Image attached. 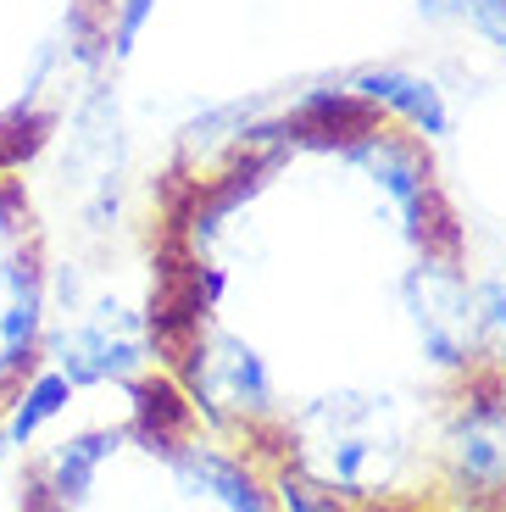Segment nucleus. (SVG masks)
<instances>
[{
	"instance_id": "7ed1b4c3",
	"label": "nucleus",
	"mask_w": 506,
	"mask_h": 512,
	"mask_svg": "<svg viewBox=\"0 0 506 512\" xmlns=\"http://www.w3.org/2000/svg\"><path fill=\"white\" fill-rule=\"evenodd\" d=\"M51 368L73 379V390L106 379H134L145 368V329L140 318H128L123 307H95L73 323V329L51 334Z\"/></svg>"
},
{
	"instance_id": "f8f14e48",
	"label": "nucleus",
	"mask_w": 506,
	"mask_h": 512,
	"mask_svg": "<svg viewBox=\"0 0 506 512\" xmlns=\"http://www.w3.org/2000/svg\"><path fill=\"white\" fill-rule=\"evenodd\" d=\"M462 23H468L490 51L506 56V0H462Z\"/></svg>"
},
{
	"instance_id": "1a4fd4ad",
	"label": "nucleus",
	"mask_w": 506,
	"mask_h": 512,
	"mask_svg": "<svg viewBox=\"0 0 506 512\" xmlns=\"http://www.w3.org/2000/svg\"><path fill=\"white\" fill-rule=\"evenodd\" d=\"M73 379H67L62 368H28L23 384L12 390V401H6V412H0V435H6V446L23 451L34 446L45 429H51L56 418H62L67 407H73Z\"/></svg>"
},
{
	"instance_id": "9b49d317",
	"label": "nucleus",
	"mask_w": 506,
	"mask_h": 512,
	"mask_svg": "<svg viewBox=\"0 0 506 512\" xmlns=\"http://www.w3.org/2000/svg\"><path fill=\"white\" fill-rule=\"evenodd\" d=\"M279 501H284V512H340L334 490L317 485V479H306V474H284L279 479Z\"/></svg>"
},
{
	"instance_id": "4468645a",
	"label": "nucleus",
	"mask_w": 506,
	"mask_h": 512,
	"mask_svg": "<svg viewBox=\"0 0 506 512\" xmlns=\"http://www.w3.org/2000/svg\"><path fill=\"white\" fill-rule=\"evenodd\" d=\"M495 357H501V362H506V346H501V351H495Z\"/></svg>"
},
{
	"instance_id": "ddd939ff",
	"label": "nucleus",
	"mask_w": 506,
	"mask_h": 512,
	"mask_svg": "<svg viewBox=\"0 0 506 512\" xmlns=\"http://www.w3.org/2000/svg\"><path fill=\"white\" fill-rule=\"evenodd\" d=\"M423 23H462V0H418Z\"/></svg>"
},
{
	"instance_id": "20e7f679",
	"label": "nucleus",
	"mask_w": 506,
	"mask_h": 512,
	"mask_svg": "<svg viewBox=\"0 0 506 512\" xmlns=\"http://www.w3.org/2000/svg\"><path fill=\"white\" fill-rule=\"evenodd\" d=\"M45 273L34 256H6L0 262V384L23 379L45 346Z\"/></svg>"
},
{
	"instance_id": "423d86ee",
	"label": "nucleus",
	"mask_w": 506,
	"mask_h": 512,
	"mask_svg": "<svg viewBox=\"0 0 506 512\" xmlns=\"http://www.w3.org/2000/svg\"><path fill=\"white\" fill-rule=\"evenodd\" d=\"M451 457H456V479L473 485L479 496L506 490V401L473 396L468 407L456 412Z\"/></svg>"
},
{
	"instance_id": "f03ea898",
	"label": "nucleus",
	"mask_w": 506,
	"mask_h": 512,
	"mask_svg": "<svg viewBox=\"0 0 506 512\" xmlns=\"http://www.w3.org/2000/svg\"><path fill=\"white\" fill-rule=\"evenodd\" d=\"M340 151H345V162H356L367 179H373V184H379V190L395 201V212H401V229L412 234V240H423V251L434 245V234H440V245L451 251L456 234L445 229V212H440V201H434L429 162H423L418 145L395 140V134H384V128H362V134H351Z\"/></svg>"
},
{
	"instance_id": "39448f33",
	"label": "nucleus",
	"mask_w": 506,
	"mask_h": 512,
	"mask_svg": "<svg viewBox=\"0 0 506 512\" xmlns=\"http://www.w3.org/2000/svg\"><path fill=\"white\" fill-rule=\"evenodd\" d=\"M362 106H379L395 123H406L423 140H451V106H445V90L434 78L412 73V67H362V73L345 84Z\"/></svg>"
},
{
	"instance_id": "2eb2a0df",
	"label": "nucleus",
	"mask_w": 506,
	"mask_h": 512,
	"mask_svg": "<svg viewBox=\"0 0 506 512\" xmlns=\"http://www.w3.org/2000/svg\"><path fill=\"white\" fill-rule=\"evenodd\" d=\"M501 279H506V273H501Z\"/></svg>"
},
{
	"instance_id": "f257e3e1",
	"label": "nucleus",
	"mask_w": 506,
	"mask_h": 512,
	"mask_svg": "<svg viewBox=\"0 0 506 512\" xmlns=\"http://www.w3.org/2000/svg\"><path fill=\"white\" fill-rule=\"evenodd\" d=\"M406 312L423 334V357L434 368H468L484 351L479 340V307H473V284L451 268V262H434L423 256L418 268L401 279Z\"/></svg>"
},
{
	"instance_id": "0eeeda50",
	"label": "nucleus",
	"mask_w": 506,
	"mask_h": 512,
	"mask_svg": "<svg viewBox=\"0 0 506 512\" xmlns=\"http://www.w3.org/2000/svg\"><path fill=\"white\" fill-rule=\"evenodd\" d=\"M112 451H117L112 429H84V435H67L62 446H51V457L39 462L34 485L67 512V507H78V501H89V490H95V479H101V468H106V457H112Z\"/></svg>"
},
{
	"instance_id": "9d476101",
	"label": "nucleus",
	"mask_w": 506,
	"mask_h": 512,
	"mask_svg": "<svg viewBox=\"0 0 506 512\" xmlns=\"http://www.w3.org/2000/svg\"><path fill=\"white\" fill-rule=\"evenodd\" d=\"M156 17V0H112V28H106V51L123 62V56H134V45H140L145 23Z\"/></svg>"
},
{
	"instance_id": "6e6552de",
	"label": "nucleus",
	"mask_w": 506,
	"mask_h": 512,
	"mask_svg": "<svg viewBox=\"0 0 506 512\" xmlns=\"http://www.w3.org/2000/svg\"><path fill=\"white\" fill-rule=\"evenodd\" d=\"M167 462H173L178 485L190 490V496H212L223 512H273V507H267V490L256 485L251 474H245L240 462L217 457V451H206V446H178Z\"/></svg>"
}]
</instances>
